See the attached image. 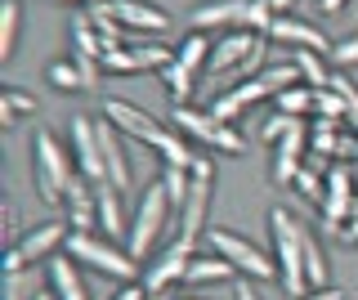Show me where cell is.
Returning <instances> with one entry per match:
<instances>
[{"instance_id":"cell-1","label":"cell","mask_w":358,"mask_h":300,"mask_svg":"<svg viewBox=\"0 0 358 300\" xmlns=\"http://www.w3.org/2000/svg\"><path fill=\"white\" fill-rule=\"evenodd\" d=\"M76 157L72 148H63L59 135L54 130H36V139H31V180H36V197L50 206H63L67 188L76 180Z\"/></svg>"},{"instance_id":"cell-2","label":"cell","mask_w":358,"mask_h":300,"mask_svg":"<svg viewBox=\"0 0 358 300\" xmlns=\"http://www.w3.org/2000/svg\"><path fill=\"white\" fill-rule=\"evenodd\" d=\"M300 220L291 210L273 206L268 210V238H273V264H278V283H282L287 300H300L309 287V273H305V247H300Z\"/></svg>"},{"instance_id":"cell-3","label":"cell","mask_w":358,"mask_h":300,"mask_svg":"<svg viewBox=\"0 0 358 300\" xmlns=\"http://www.w3.org/2000/svg\"><path fill=\"white\" fill-rule=\"evenodd\" d=\"M273 5L268 0H206L188 14L193 31H210V27H233V31H264L273 27Z\"/></svg>"},{"instance_id":"cell-4","label":"cell","mask_w":358,"mask_h":300,"mask_svg":"<svg viewBox=\"0 0 358 300\" xmlns=\"http://www.w3.org/2000/svg\"><path fill=\"white\" fill-rule=\"evenodd\" d=\"M210 76H229V81H251V72H264V31H229L215 41L206 63Z\"/></svg>"},{"instance_id":"cell-5","label":"cell","mask_w":358,"mask_h":300,"mask_svg":"<svg viewBox=\"0 0 358 300\" xmlns=\"http://www.w3.org/2000/svg\"><path fill=\"white\" fill-rule=\"evenodd\" d=\"M171 197H166V184L162 180H152V184H143V193H139V202H134V215H130V238H126V251L134 255V260H148L152 247L162 242V229H166V220H171Z\"/></svg>"},{"instance_id":"cell-6","label":"cell","mask_w":358,"mask_h":300,"mask_svg":"<svg viewBox=\"0 0 358 300\" xmlns=\"http://www.w3.org/2000/svg\"><path fill=\"white\" fill-rule=\"evenodd\" d=\"M63 255H72L76 264H85V269H99L108 278H121V283H134V278L143 273V264L134 260L130 251H121L112 238H99V233H72L67 238Z\"/></svg>"},{"instance_id":"cell-7","label":"cell","mask_w":358,"mask_h":300,"mask_svg":"<svg viewBox=\"0 0 358 300\" xmlns=\"http://www.w3.org/2000/svg\"><path fill=\"white\" fill-rule=\"evenodd\" d=\"M171 121H175V130H179L184 139H197V143H206V148L224 152V157H242V152H246V139L229 126V121L201 113V108H193V103L171 108Z\"/></svg>"},{"instance_id":"cell-8","label":"cell","mask_w":358,"mask_h":300,"mask_svg":"<svg viewBox=\"0 0 358 300\" xmlns=\"http://www.w3.org/2000/svg\"><path fill=\"white\" fill-rule=\"evenodd\" d=\"M201 242H206V251H210V255L229 260L233 269L246 273V278H278L273 255L260 251L255 242H246L242 233H233V229H206V233H201Z\"/></svg>"},{"instance_id":"cell-9","label":"cell","mask_w":358,"mask_h":300,"mask_svg":"<svg viewBox=\"0 0 358 300\" xmlns=\"http://www.w3.org/2000/svg\"><path fill=\"white\" fill-rule=\"evenodd\" d=\"M67 238H72V233H67L63 220H50V224L27 229L14 247L5 251V273H18V269H27V264H36V260H54L59 247H67Z\"/></svg>"},{"instance_id":"cell-10","label":"cell","mask_w":358,"mask_h":300,"mask_svg":"<svg viewBox=\"0 0 358 300\" xmlns=\"http://www.w3.org/2000/svg\"><path fill=\"white\" fill-rule=\"evenodd\" d=\"M358 215V193H354V171L350 166H331L327 171V193H322L318 220L327 233H341Z\"/></svg>"},{"instance_id":"cell-11","label":"cell","mask_w":358,"mask_h":300,"mask_svg":"<svg viewBox=\"0 0 358 300\" xmlns=\"http://www.w3.org/2000/svg\"><path fill=\"white\" fill-rule=\"evenodd\" d=\"M193 255H197V242L193 238H175L152 264H143V287H148V296H166L175 283H184Z\"/></svg>"},{"instance_id":"cell-12","label":"cell","mask_w":358,"mask_h":300,"mask_svg":"<svg viewBox=\"0 0 358 300\" xmlns=\"http://www.w3.org/2000/svg\"><path fill=\"white\" fill-rule=\"evenodd\" d=\"M305 152H309V121H296V126L273 143L268 180H273V184H296V175L305 171Z\"/></svg>"},{"instance_id":"cell-13","label":"cell","mask_w":358,"mask_h":300,"mask_svg":"<svg viewBox=\"0 0 358 300\" xmlns=\"http://www.w3.org/2000/svg\"><path fill=\"white\" fill-rule=\"evenodd\" d=\"M67 41H72V63L81 68L85 85L94 90V85H99V72H103V36L94 31L90 14H76V18H72V31H67Z\"/></svg>"},{"instance_id":"cell-14","label":"cell","mask_w":358,"mask_h":300,"mask_svg":"<svg viewBox=\"0 0 358 300\" xmlns=\"http://www.w3.org/2000/svg\"><path fill=\"white\" fill-rule=\"evenodd\" d=\"M72 157H76V171H81L90 184H108L103 148H99V126L90 117H72Z\"/></svg>"},{"instance_id":"cell-15","label":"cell","mask_w":358,"mask_h":300,"mask_svg":"<svg viewBox=\"0 0 358 300\" xmlns=\"http://www.w3.org/2000/svg\"><path fill=\"white\" fill-rule=\"evenodd\" d=\"M108 14L117 18L126 31H139V36H162L171 27V14L162 5H148V0H103Z\"/></svg>"},{"instance_id":"cell-16","label":"cell","mask_w":358,"mask_h":300,"mask_svg":"<svg viewBox=\"0 0 358 300\" xmlns=\"http://www.w3.org/2000/svg\"><path fill=\"white\" fill-rule=\"evenodd\" d=\"M268 36H273V41H282L287 50H313V54H322V59H331V41L322 36V31L313 27V23H305V18H291V14L273 18Z\"/></svg>"},{"instance_id":"cell-17","label":"cell","mask_w":358,"mask_h":300,"mask_svg":"<svg viewBox=\"0 0 358 300\" xmlns=\"http://www.w3.org/2000/svg\"><path fill=\"white\" fill-rule=\"evenodd\" d=\"M63 210H67V220H72V233L99 229V188H90L85 175H76L72 188H67V197H63Z\"/></svg>"},{"instance_id":"cell-18","label":"cell","mask_w":358,"mask_h":300,"mask_svg":"<svg viewBox=\"0 0 358 300\" xmlns=\"http://www.w3.org/2000/svg\"><path fill=\"white\" fill-rule=\"evenodd\" d=\"M210 193H215V180H197L188 184V202L179 210V238H193L201 242V233H206V210H210Z\"/></svg>"},{"instance_id":"cell-19","label":"cell","mask_w":358,"mask_h":300,"mask_svg":"<svg viewBox=\"0 0 358 300\" xmlns=\"http://www.w3.org/2000/svg\"><path fill=\"white\" fill-rule=\"evenodd\" d=\"M99 126V148H103V166H108V184L112 188H134V175H130V157L121 148V130L112 121H94Z\"/></svg>"},{"instance_id":"cell-20","label":"cell","mask_w":358,"mask_h":300,"mask_svg":"<svg viewBox=\"0 0 358 300\" xmlns=\"http://www.w3.org/2000/svg\"><path fill=\"white\" fill-rule=\"evenodd\" d=\"M45 264H50V292L59 300H90L85 278H81L72 255H54V260H45Z\"/></svg>"},{"instance_id":"cell-21","label":"cell","mask_w":358,"mask_h":300,"mask_svg":"<svg viewBox=\"0 0 358 300\" xmlns=\"http://www.w3.org/2000/svg\"><path fill=\"white\" fill-rule=\"evenodd\" d=\"M121 188H112V184H99V229H103V238H130V220H126V210H121Z\"/></svg>"},{"instance_id":"cell-22","label":"cell","mask_w":358,"mask_h":300,"mask_svg":"<svg viewBox=\"0 0 358 300\" xmlns=\"http://www.w3.org/2000/svg\"><path fill=\"white\" fill-rule=\"evenodd\" d=\"M300 247H305V273H309V287H331V283H327L331 264H327V255H322L318 238H313V229H300Z\"/></svg>"},{"instance_id":"cell-23","label":"cell","mask_w":358,"mask_h":300,"mask_svg":"<svg viewBox=\"0 0 358 300\" xmlns=\"http://www.w3.org/2000/svg\"><path fill=\"white\" fill-rule=\"evenodd\" d=\"M238 273L229 260H220V255H193V264H188V278L184 283H229V278Z\"/></svg>"},{"instance_id":"cell-24","label":"cell","mask_w":358,"mask_h":300,"mask_svg":"<svg viewBox=\"0 0 358 300\" xmlns=\"http://www.w3.org/2000/svg\"><path fill=\"white\" fill-rule=\"evenodd\" d=\"M27 113H36V99L31 94H22L18 85H0V126H18V117H27Z\"/></svg>"},{"instance_id":"cell-25","label":"cell","mask_w":358,"mask_h":300,"mask_svg":"<svg viewBox=\"0 0 358 300\" xmlns=\"http://www.w3.org/2000/svg\"><path fill=\"white\" fill-rule=\"evenodd\" d=\"M273 103H278V113H287V117H313V113H318V90H309V85H291V90H282Z\"/></svg>"},{"instance_id":"cell-26","label":"cell","mask_w":358,"mask_h":300,"mask_svg":"<svg viewBox=\"0 0 358 300\" xmlns=\"http://www.w3.org/2000/svg\"><path fill=\"white\" fill-rule=\"evenodd\" d=\"M291 59H296L300 81H305L309 90H327V85H331V72H327V63H322V54H313V50H296Z\"/></svg>"},{"instance_id":"cell-27","label":"cell","mask_w":358,"mask_h":300,"mask_svg":"<svg viewBox=\"0 0 358 300\" xmlns=\"http://www.w3.org/2000/svg\"><path fill=\"white\" fill-rule=\"evenodd\" d=\"M193 76L197 72H188L184 63H171V68H162V85H166V94H171V108H184L188 103V94H193Z\"/></svg>"},{"instance_id":"cell-28","label":"cell","mask_w":358,"mask_h":300,"mask_svg":"<svg viewBox=\"0 0 358 300\" xmlns=\"http://www.w3.org/2000/svg\"><path fill=\"white\" fill-rule=\"evenodd\" d=\"M210 50H215V45L206 41V31H193V36H188L184 45L175 50V59L184 63L188 72H206V63H210Z\"/></svg>"},{"instance_id":"cell-29","label":"cell","mask_w":358,"mask_h":300,"mask_svg":"<svg viewBox=\"0 0 358 300\" xmlns=\"http://www.w3.org/2000/svg\"><path fill=\"white\" fill-rule=\"evenodd\" d=\"M18 50V0H0V59H14Z\"/></svg>"},{"instance_id":"cell-30","label":"cell","mask_w":358,"mask_h":300,"mask_svg":"<svg viewBox=\"0 0 358 300\" xmlns=\"http://www.w3.org/2000/svg\"><path fill=\"white\" fill-rule=\"evenodd\" d=\"M296 193L305 197L309 206H322V193H327V171H318V166L305 162V171L296 175Z\"/></svg>"},{"instance_id":"cell-31","label":"cell","mask_w":358,"mask_h":300,"mask_svg":"<svg viewBox=\"0 0 358 300\" xmlns=\"http://www.w3.org/2000/svg\"><path fill=\"white\" fill-rule=\"evenodd\" d=\"M36 296H41V283L27 269L5 273V292H0V300H36Z\"/></svg>"},{"instance_id":"cell-32","label":"cell","mask_w":358,"mask_h":300,"mask_svg":"<svg viewBox=\"0 0 358 300\" xmlns=\"http://www.w3.org/2000/svg\"><path fill=\"white\" fill-rule=\"evenodd\" d=\"M50 85H59V90H90L81 68H76L72 59H67V63H50Z\"/></svg>"},{"instance_id":"cell-33","label":"cell","mask_w":358,"mask_h":300,"mask_svg":"<svg viewBox=\"0 0 358 300\" xmlns=\"http://www.w3.org/2000/svg\"><path fill=\"white\" fill-rule=\"evenodd\" d=\"M296 121H305V117H287V113H273V117H268L264 126H260V135H264L268 143H278V139H282L291 126H296Z\"/></svg>"},{"instance_id":"cell-34","label":"cell","mask_w":358,"mask_h":300,"mask_svg":"<svg viewBox=\"0 0 358 300\" xmlns=\"http://www.w3.org/2000/svg\"><path fill=\"white\" fill-rule=\"evenodd\" d=\"M331 90L341 94V103L350 108V117H354V113H358V85H354V81H350L345 72H336V76H331Z\"/></svg>"},{"instance_id":"cell-35","label":"cell","mask_w":358,"mask_h":300,"mask_svg":"<svg viewBox=\"0 0 358 300\" xmlns=\"http://www.w3.org/2000/svg\"><path fill=\"white\" fill-rule=\"evenodd\" d=\"M331 63H341V68H354L358 63V36H345L331 45Z\"/></svg>"},{"instance_id":"cell-36","label":"cell","mask_w":358,"mask_h":300,"mask_svg":"<svg viewBox=\"0 0 358 300\" xmlns=\"http://www.w3.org/2000/svg\"><path fill=\"white\" fill-rule=\"evenodd\" d=\"M300 300H350V296H345L341 287H313V292H305Z\"/></svg>"},{"instance_id":"cell-37","label":"cell","mask_w":358,"mask_h":300,"mask_svg":"<svg viewBox=\"0 0 358 300\" xmlns=\"http://www.w3.org/2000/svg\"><path fill=\"white\" fill-rule=\"evenodd\" d=\"M112 300H152V296H148V287H143V283H126Z\"/></svg>"},{"instance_id":"cell-38","label":"cell","mask_w":358,"mask_h":300,"mask_svg":"<svg viewBox=\"0 0 358 300\" xmlns=\"http://www.w3.org/2000/svg\"><path fill=\"white\" fill-rule=\"evenodd\" d=\"M5 238H9V247L18 242V210H14V202H5Z\"/></svg>"},{"instance_id":"cell-39","label":"cell","mask_w":358,"mask_h":300,"mask_svg":"<svg viewBox=\"0 0 358 300\" xmlns=\"http://www.w3.org/2000/svg\"><path fill=\"white\" fill-rule=\"evenodd\" d=\"M336 238H341L345 247H358V215H354V220H350V224H345L341 233H336Z\"/></svg>"},{"instance_id":"cell-40","label":"cell","mask_w":358,"mask_h":300,"mask_svg":"<svg viewBox=\"0 0 358 300\" xmlns=\"http://www.w3.org/2000/svg\"><path fill=\"white\" fill-rule=\"evenodd\" d=\"M233 300H260L251 292V278H242V283H233Z\"/></svg>"},{"instance_id":"cell-41","label":"cell","mask_w":358,"mask_h":300,"mask_svg":"<svg viewBox=\"0 0 358 300\" xmlns=\"http://www.w3.org/2000/svg\"><path fill=\"white\" fill-rule=\"evenodd\" d=\"M268 5H273V14H278V18H282V14H287V9H291V5H296V0H268Z\"/></svg>"},{"instance_id":"cell-42","label":"cell","mask_w":358,"mask_h":300,"mask_svg":"<svg viewBox=\"0 0 358 300\" xmlns=\"http://www.w3.org/2000/svg\"><path fill=\"white\" fill-rule=\"evenodd\" d=\"M318 5H322V14H336V9H341L345 0H318Z\"/></svg>"},{"instance_id":"cell-43","label":"cell","mask_w":358,"mask_h":300,"mask_svg":"<svg viewBox=\"0 0 358 300\" xmlns=\"http://www.w3.org/2000/svg\"><path fill=\"white\" fill-rule=\"evenodd\" d=\"M54 5H67V0H54ZM72 5H99V0H72Z\"/></svg>"},{"instance_id":"cell-44","label":"cell","mask_w":358,"mask_h":300,"mask_svg":"<svg viewBox=\"0 0 358 300\" xmlns=\"http://www.w3.org/2000/svg\"><path fill=\"white\" fill-rule=\"evenodd\" d=\"M36 300H59V296H54V292H41V296H36Z\"/></svg>"},{"instance_id":"cell-45","label":"cell","mask_w":358,"mask_h":300,"mask_svg":"<svg viewBox=\"0 0 358 300\" xmlns=\"http://www.w3.org/2000/svg\"><path fill=\"white\" fill-rule=\"evenodd\" d=\"M350 166H354V171H358V148H354V162H350Z\"/></svg>"}]
</instances>
